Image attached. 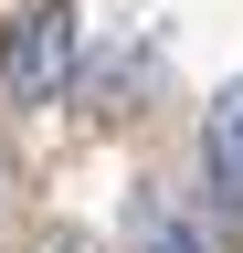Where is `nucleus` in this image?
Masks as SVG:
<instances>
[{"instance_id": "nucleus-3", "label": "nucleus", "mask_w": 243, "mask_h": 253, "mask_svg": "<svg viewBox=\"0 0 243 253\" xmlns=\"http://www.w3.org/2000/svg\"><path fill=\"white\" fill-rule=\"evenodd\" d=\"M127 253H211L201 243V221L169 201V190H138L127 201Z\"/></svg>"}, {"instance_id": "nucleus-2", "label": "nucleus", "mask_w": 243, "mask_h": 253, "mask_svg": "<svg viewBox=\"0 0 243 253\" xmlns=\"http://www.w3.org/2000/svg\"><path fill=\"white\" fill-rule=\"evenodd\" d=\"M201 190H211V211H243V74L201 116Z\"/></svg>"}, {"instance_id": "nucleus-1", "label": "nucleus", "mask_w": 243, "mask_h": 253, "mask_svg": "<svg viewBox=\"0 0 243 253\" xmlns=\"http://www.w3.org/2000/svg\"><path fill=\"white\" fill-rule=\"evenodd\" d=\"M64 74H74V0H32L0 42V84H11V106H43V95H64Z\"/></svg>"}]
</instances>
